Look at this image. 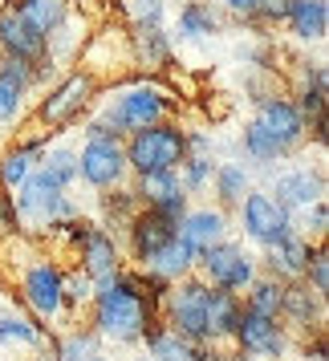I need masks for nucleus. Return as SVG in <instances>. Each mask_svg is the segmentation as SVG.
I'll use <instances>...</instances> for the list:
<instances>
[{"label": "nucleus", "instance_id": "nucleus-30", "mask_svg": "<svg viewBox=\"0 0 329 361\" xmlns=\"http://www.w3.org/2000/svg\"><path fill=\"white\" fill-rule=\"evenodd\" d=\"M147 272H155V276H163V280L191 276V272H196V252L175 235V240H167V244L147 260Z\"/></svg>", "mask_w": 329, "mask_h": 361}, {"label": "nucleus", "instance_id": "nucleus-26", "mask_svg": "<svg viewBox=\"0 0 329 361\" xmlns=\"http://www.w3.org/2000/svg\"><path fill=\"white\" fill-rule=\"evenodd\" d=\"M53 329L45 321H37L29 312L20 309H4L0 312V345H17V349H41V345L49 341Z\"/></svg>", "mask_w": 329, "mask_h": 361}, {"label": "nucleus", "instance_id": "nucleus-16", "mask_svg": "<svg viewBox=\"0 0 329 361\" xmlns=\"http://www.w3.org/2000/svg\"><path fill=\"white\" fill-rule=\"evenodd\" d=\"M73 260L90 280H106L110 272H118L126 264V252H122V240L114 231H106L102 224H90V231L82 235V244L73 247Z\"/></svg>", "mask_w": 329, "mask_h": 361}, {"label": "nucleus", "instance_id": "nucleus-20", "mask_svg": "<svg viewBox=\"0 0 329 361\" xmlns=\"http://www.w3.org/2000/svg\"><path fill=\"white\" fill-rule=\"evenodd\" d=\"M313 244L317 240H305L301 231H293V235H285L280 244L273 247H264L261 256V272H268V276H277V280H301L305 276V264H309L313 256Z\"/></svg>", "mask_w": 329, "mask_h": 361}, {"label": "nucleus", "instance_id": "nucleus-38", "mask_svg": "<svg viewBox=\"0 0 329 361\" xmlns=\"http://www.w3.org/2000/svg\"><path fill=\"white\" fill-rule=\"evenodd\" d=\"M289 4H293V0H256L252 13H248V25H256V29H277V25H285V17H289Z\"/></svg>", "mask_w": 329, "mask_h": 361}, {"label": "nucleus", "instance_id": "nucleus-12", "mask_svg": "<svg viewBox=\"0 0 329 361\" xmlns=\"http://www.w3.org/2000/svg\"><path fill=\"white\" fill-rule=\"evenodd\" d=\"M175 219H167L163 212H155V207H138V212L131 215V224H126V264H134V268H147V260L159 252V247L167 244V240H175Z\"/></svg>", "mask_w": 329, "mask_h": 361}, {"label": "nucleus", "instance_id": "nucleus-27", "mask_svg": "<svg viewBox=\"0 0 329 361\" xmlns=\"http://www.w3.org/2000/svg\"><path fill=\"white\" fill-rule=\"evenodd\" d=\"M126 45H131L134 66H143V69L171 66V37L163 33V25H134Z\"/></svg>", "mask_w": 329, "mask_h": 361}, {"label": "nucleus", "instance_id": "nucleus-1", "mask_svg": "<svg viewBox=\"0 0 329 361\" xmlns=\"http://www.w3.org/2000/svg\"><path fill=\"white\" fill-rule=\"evenodd\" d=\"M163 317L159 305L150 300L138 280L134 268L122 264L118 272H110L106 280H94V296H90V309H85V325L102 337V345H138L143 341V329Z\"/></svg>", "mask_w": 329, "mask_h": 361}, {"label": "nucleus", "instance_id": "nucleus-6", "mask_svg": "<svg viewBox=\"0 0 329 361\" xmlns=\"http://www.w3.org/2000/svg\"><path fill=\"white\" fill-rule=\"evenodd\" d=\"M203 309H208V280H199L191 272V276L171 280L159 312H163V325L175 329L179 337H187L196 345H212L208 341V317H203Z\"/></svg>", "mask_w": 329, "mask_h": 361}, {"label": "nucleus", "instance_id": "nucleus-21", "mask_svg": "<svg viewBox=\"0 0 329 361\" xmlns=\"http://www.w3.org/2000/svg\"><path fill=\"white\" fill-rule=\"evenodd\" d=\"M29 90H33V69L17 57H0V126L25 114Z\"/></svg>", "mask_w": 329, "mask_h": 361}, {"label": "nucleus", "instance_id": "nucleus-28", "mask_svg": "<svg viewBox=\"0 0 329 361\" xmlns=\"http://www.w3.org/2000/svg\"><path fill=\"white\" fill-rule=\"evenodd\" d=\"M45 345H49L53 361H85L90 353L102 349V337L85 325V321H78V325H66L61 333H49Z\"/></svg>", "mask_w": 329, "mask_h": 361}, {"label": "nucleus", "instance_id": "nucleus-9", "mask_svg": "<svg viewBox=\"0 0 329 361\" xmlns=\"http://www.w3.org/2000/svg\"><path fill=\"white\" fill-rule=\"evenodd\" d=\"M78 179L90 191H110L131 183V166L122 154V138L118 134H102V138H85L78 150Z\"/></svg>", "mask_w": 329, "mask_h": 361}, {"label": "nucleus", "instance_id": "nucleus-24", "mask_svg": "<svg viewBox=\"0 0 329 361\" xmlns=\"http://www.w3.org/2000/svg\"><path fill=\"white\" fill-rule=\"evenodd\" d=\"M285 29L305 41V45H317L325 41L329 33V4L325 0H293L289 4V17H285Z\"/></svg>", "mask_w": 329, "mask_h": 361}, {"label": "nucleus", "instance_id": "nucleus-33", "mask_svg": "<svg viewBox=\"0 0 329 361\" xmlns=\"http://www.w3.org/2000/svg\"><path fill=\"white\" fill-rule=\"evenodd\" d=\"M280 296H285V280L261 272V276L240 293V305H244L248 312H261V317H280Z\"/></svg>", "mask_w": 329, "mask_h": 361}, {"label": "nucleus", "instance_id": "nucleus-3", "mask_svg": "<svg viewBox=\"0 0 329 361\" xmlns=\"http://www.w3.org/2000/svg\"><path fill=\"white\" fill-rule=\"evenodd\" d=\"M122 154H126V166L131 175H155V171H179V163L187 159V130L179 122H155V126H143L122 138Z\"/></svg>", "mask_w": 329, "mask_h": 361}, {"label": "nucleus", "instance_id": "nucleus-7", "mask_svg": "<svg viewBox=\"0 0 329 361\" xmlns=\"http://www.w3.org/2000/svg\"><path fill=\"white\" fill-rule=\"evenodd\" d=\"M196 276L208 280L212 288H228V293H244L252 280L261 276V260L236 240H220V244L203 247L196 256Z\"/></svg>", "mask_w": 329, "mask_h": 361}, {"label": "nucleus", "instance_id": "nucleus-46", "mask_svg": "<svg viewBox=\"0 0 329 361\" xmlns=\"http://www.w3.org/2000/svg\"><path fill=\"white\" fill-rule=\"evenodd\" d=\"M131 361H150V357H147V353H134V357H131Z\"/></svg>", "mask_w": 329, "mask_h": 361}, {"label": "nucleus", "instance_id": "nucleus-10", "mask_svg": "<svg viewBox=\"0 0 329 361\" xmlns=\"http://www.w3.org/2000/svg\"><path fill=\"white\" fill-rule=\"evenodd\" d=\"M240 224H244L248 240L264 252V247L280 244L285 235H293L297 231V215L285 212L268 191H256V187H252V191L240 199Z\"/></svg>", "mask_w": 329, "mask_h": 361}, {"label": "nucleus", "instance_id": "nucleus-15", "mask_svg": "<svg viewBox=\"0 0 329 361\" xmlns=\"http://www.w3.org/2000/svg\"><path fill=\"white\" fill-rule=\"evenodd\" d=\"M131 191L138 199V207H155L167 219L179 224L183 212L191 207V195L183 191L179 171H155V175H131Z\"/></svg>", "mask_w": 329, "mask_h": 361}, {"label": "nucleus", "instance_id": "nucleus-36", "mask_svg": "<svg viewBox=\"0 0 329 361\" xmlns=\"http://www.w3.org/2000/svg\"><path fill=\"white\" fill-rule=\"evenodd\" d=\"M212 171H215V159L212 154H187L179 163V183L187 195H203L208 183H212Z\"/></svg>", "mask_w": 329, "mask_h": 361}, {"label": "nucleus", "instance_id": "nucleus-17", "mask_svg": "<svg viewBox=\"0 0 329 361\" xmlns=\"http://www.w3.org/2000/svg\"><path fill=\"white\" fill-rule=\"evenodd\" d=\"M268 195L277 199L285 212L301 215L305 207H313L317 199H325V175H321V171H309V166L280 171V175H273V187H268Z\"/></svg>", "mask_w": 329, "mask_h": 361}, {"label": "nucleus", "instance_id": "nucleus-44", "mask_svg": "<svg viewBox=\"0 0 329 361\" xmlns=\"http://www.w3.org/2000/svg\"><path fill=\"white\" fill-rule=\"evenodd\" d=\"M208 361H252L248 353H240L236 345H220V349H212V357Z\"/></svg>", "mask_w": 329, "mask_h": 361}, {"label": "nucleus", "instance_id": "nucleus-4", "mask_svg": "<svg viewBox=\"0 0 329 361\" xmlns=\"http://www.w3.org/2000/svg\"><path fill=\"white\" fill-rule=\"evenodd\" d=\"M17 215H20V231H41L53 219H69V215H82L78 203L69 199V191L53 179L45 166H33V175L17 187Z\"/></svg>", "mask_w": 329, "mask_h": 361}, {"label": "nucleus", "instance_id": "nucleus-31", "mask_svg": "<svg viewBox=\"0 0 329 361\" xmlns=\"http://www.w3.org/2000/svg\"><path fill=\"white\" fill-rule=\"evenodd\" d=\"M13 8L45 37H53L69 20V0H13Z\"/></svg>", "mask_w": 329, "mask_h": 361}, {"label": "nucleus", "instance_id": "nucleus-35", "mask_svg": "<svg viewBox=\"0 0 329 361\" xmlns=\"http://www.w3.org/2000/svg\"><path fill=\"white\" fill-rule=\"evenodd\" d=\"M37 166H45L66 191L73 187V183H82L78 179V150L73 147H45L41 150V159H37Z\"/></svg>", "mask_w": 329, "mask_h": 361}, {"label": "nucleus", "instance_id": "nucleus-40", "mask_svg": "<svg viewBox=\"0 0 329 361\" xmlns=\"http://www.w3.org/2000/svg\"><path fill=\"white\" fill-rule=\"evenodd\" d=\"M134 25H163L167 17V0H126Z\"/></svg>", "mask_w": 329, "mask_h": 361}, {"label": "nucleus", "instance_id": "nucleus-2", "mask_svg": "<svg viewBox=\"0 0 329 361\" xmlns=\"http://www.w3.org/2000/svg\"><path fill=\"white\" fill-rule=\"evenodd\" d=\"M175 106H179V98H175L171 90H163V85L131 82V85H122L114 98L102 106L98 122H106L118 138H126V134L143 130V126H155V122L171 118V114H175Z\"/></svg>", "mask_w": 329, "mask_h": 361}, {"label": "nucleus", "instance_id": "nucleus-11", "mask_svg": "<svg viewBox=\"0 0 329 361\" xmlns=\"http://www.w3.org/2000/svg\"><path fill=\"white\" fill-rule=\"evenodd\" d=\"M232 345L248 353L252 361H277L289 353V329L280 325V317H261V312H240Z\"/></svg>", "mask_w": 329, "mask_h": 361}, {"label": "nucleus", "instance_id": "nucleus-5", "mask_svg": "<svg viewBox=\"0 0 329 361\" xmlns=\"http://www.w3.org/2000/svg\"><path fill=\"white\" fill-rule=\"evenodd\" d=\"M98 90H102V82L94 78V73L73 69V73H66L57 85H49V94L37 102V114L33 118L41 122V130H45V134L66 130V126H73V122L94 106Z\"/></svg>", "mask_w": 329, "mask_h": 361}, {"label": "nucleus", "instance_id": "nucleus-43", "mask_svg": "<svg viewBox=\"0 0 329 361\" xmlns=\"http://www.w3.org/2000/svg\"><path fill=\"white\" fill-rule=\"evenodd\" d=\"M187 154H212V138L203 130H187Z\"/></svg>", "mask_w": 329, "mask_h": 361}, {"label": "nucleus", "instance_id": "nucleus-25", "mask_svg": "<svg viewBox=\"0 0 329 361\" xmlns=\"http://www.w3.org/2000/svg\"><path fill=\"white\" fill-rule=\"evenodd\" d=\"M224 29V13L215 8L212 0H183L179 17H175V33L183 41H208Z\"/></svg>", "mask_w": 329, "mask_h": 361}, {"label": "nucleus", "instance_id": "nucleus-39", "mask_svg": "<svg viewBox=\"0 0 329 361\" xmlns=\"http://www.w3.org/2000/svg\"><path fill=\"white\" fill-rule=\"evenodd\" d=\"M297 231H301L305 240H325V231H329V207H325V199H317L313 207H305V212L297 215Z\"/></svg>", "mask_w": 329, "mask_h": 361}, {"label": "nucleus", "instance_id": "nucleus-47", "mask_svg": "<svg viewBox=\"0 0 329 361\" xmlns=\"http://www.w3.org/2000/svg\"><path fill=\"white\" fill-rule=\"evenodd\" d=\"M29 361H41V357H29Z\"/></svg>", "mask_w": 329, "mask_h": 361}, {"label": "nucleus", "instance_id": "nucleus-13", "mask_svg": "<svg viewBox=\"0 0 329 361\" xmlns=\"http://www.w3.org/2000/svg\"><path fill=\"white\" fill-rule=\"evenodd\" d=\"M252 122H256L264 134H273L285 154H293L297 147H305V138H309V134H305V118H301V110H297L293 98H285V94H264V98H256V114H252Z\"/></svg>", "mask_w": 329, "mask_h": 361}, {"label": "nucleus", "instance_id": "nucleus-29", "mask_svg": "<svg viewBox=\"0 0 329 361\" xmlns=\"http://www.w3.org/2000/svg\"><path fill=\"white\" fill-rule=\"evenodd\" d=\"M208 187H212V195H215V207L232 212V207H240V199L252 191V171H248L244 163H215Z\"/></svg>", "mask_w": 329, "mask_h": 361}, {"label": "nucleus", "instance_id": "nucleus-45", "mask_svg": "<svg viewBox=\"0 0 329 361\" xmlns=\"http://www.w3.org/2000/svg\"><path fill=\"white\" fill-rule=\"evenodd\" d=\"M85 361H110V357H106V349H98V353H90Z\"/></svg>", "mask_w": 329, "mask_h": 361}, {"label": "nucleus", "instance_id": "nucleus-42", "mask_svg": "<svg viewBox=\"0 0 329 361\" xmlns=\"http://www.w3.org/2000/svg\"><path fill=\"white\" fill-rule=\"evenodd\" d=\"M220 13H228V17H240V20H248V13H252V4L256 0H212Z\"/></svg>", "mask_w": 329, "mask_h": 361}, {"label": "nucleus", "instance_id": "nucleus-32", "mask_svg": "<svg viewBox=\"0 0 329 361\" xmlns=\"http://www.w3.org/2000/svg\"><path fill=\"white\" fill-rule=\"evenodd\" d=\"M98 207H102V228L106 231H126L131 224V215L138 212V199H134L131 183H122V187H110V191H98Z\"/></svg>", "mask_w": 329, "mask_h": 361}, {"label": "nucleus", "instance_id": "nucleus-37", "mask_svg": "<svg viewBox=\"0 0 329 361\" xmlns=\"http://www.w3.org/2000/svg\"><path fill=\"white\" fill-rule=\"evenodd\" d=\"M301 280L309 284L313 293L329 296V252H325V240L313 244V256H309V264H305V276Z\"/></svg>", "mask_w": 329, "mask_h": 361}, {"label": "nucleus", "instance_id": "nucleus-14", "mask_svg": "<svg viewBox=\"0 0 329 361\" xmlns=\"http://www.w3.org/2000/svg\"><path fill=\"white\" fill-rule=\"evenodd\" d=\"M280 325L289 329V337H313L325 333V296L313 293L305 280H285V296H280Z\"/></svg>", "mask_w": 329, "mask_h": 361}, {"label": "nucleus", "instance_id": "nucleus-8", "mask_svg": "<svg viewBox=\"0 0 329 361\" xmlns=\"http://www.w3.org/2000/svg\"><path fill=\"white\" fill-rule=\"evenodd\" d=\"M0 57H17L33 69V85H41L45 78H53V49H49V37L37 33L29 20L20 17L13 4L0 8Z\"/></svg>", "mask_w": 329, "mask_h": 361}, {"label": "nucleus", "instance_id": "nucleus-41", "mask_svg": "<svg viewBox=\"0 0 329 361\" xmlns=\"http://www.w3.org/2000/svg\"><path fill=\"white\" fill-rule=\"evenodd\" d=\"M17 231H20V215H17V203H13V191L0 187V240L17 235Z\"/></svg>", "mask_w": 329, "mask_h": 361}, {"label": "nucleus", "instance_id": "nucleus-18", "mask_svg": "<svg viewBox=\"0 0 329 361\" xmlns=\"http://www.w3.org/2000/svg\"><path fill=\"white\" fill-rule=\"evenodd\" d=\"M143 353H147L150 361H208L212 357V345H196L187 341V337H179L175 329L163 325V317H155L147 329H143Z\"/></svg>", "mask_w": 329, "mask_h": 361}, {"label": "nucleus", "instance_id": "nucleus-23", "mask_svg": "<svg viewBox=\"0 0 329 361\" xmlns=\"http://www.w3.org/2000/svg\"><path fill=\"white\" fill-rule=\"evenodd\" d=\"M49 138L53 134L41 130V138H25V142H13L8 150H0V187H4V191H17L20 183L33 175L41 150L49 147Z\"/></svg>", "mask_w": 329, "mask_h": 361}, {"label": "nucleus", "instance_id": "nucleus-19", "mask_svg": "<svg viewBox=\"0 0 329 361\" xmlns=\"http://www.w3.org/2000/svg\"><path fill=\"white\" fill-rule=\"evenodd\" d=\"M175 235L199 256L203 247L228 240V212L224 207H212V203L208 207H187L179 219V228H175Z\"/></svg>", "mask_w": 329, "mask_h": 361}, {"label": "nucleus", "instance_id": "nucleus-22", "mask_svg": "<svg viewBox=\"0 0 329 361\" xmlns=\"http://www.w3.org/2000/svg\"><path fill=\"white\" fill-rule=\"evenodd\" d=\"M240 312H244L240 293H228V288H212L208 284V309H203V317H208V341H212V349L232 345V333H236Z\"/></svg>", "mask_w": 329, "mask_h": 361}, {"label": "nucleus", "instance_id": "nucleus-34", "mask_svg": "<svg viewBox=\"0 0 329 361\" xmlns=\"http://www.w3.org/2000/svg\"><path fill=\"white\" fill-rule=\"evenodd\" d=\"M240 147H244V159H248V163H256V166H273V163H280V159H289V154L280 150L277 138H273V134H264L256 122H248V126H244Z\"/></svg>", "mask_w": 329, "mask_h": 361}]
</instances>
